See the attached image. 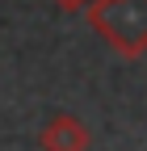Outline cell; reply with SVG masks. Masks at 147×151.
<instances>
[{"label":"cell","mask_w":147,"mask_h":151,"mask_svg":"<svg viewBox=\"0 0 147 151\" xmlns=\"http://www.w3.org/2000/svg\"><path fill=\"white\" fill-rule=\"evenodd\" d=\"M55 4H59L63 13H76V9H84V0H55Z\"/></svg>","instance_id":"3957f363"},{"label":"cell","mask_w":147,"mask_h":151,"mask_svg":"<svg viewBox=\"0 0 147 151\" xmlns=\"http://www.w3.org/2000/svg\"><path fill=\"white\" fill-rule=\"evenodd\" d=\"M42 151H88L93 147V130H88L76 113H50L46 126L38 130Z\"/></svg>","instance_id":"7a4b0ae2"},{"label":"cell","mask_w":147,"mask_h":151,"mask_svg":"<svg viewBox=\"0 0 147 151\" xmlns=\"http://www.w3.org/2000/svg\"><path fill=\"white\" fill-rule=\"evenodd\" d=\"M84 17L118 55H147V0H84Z\"/></svg>","instance_id":"6da1fadb"}]
</instances>
